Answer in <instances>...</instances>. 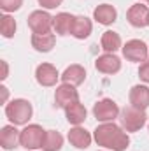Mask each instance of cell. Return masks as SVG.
<instances>
[{"label": "cell", "instance_id": "cell-1", "mask_svg": "<svg viewBox=\"0 0 149 151\" xmlns=\"http://www.w3.org/2000/svg\"><path fill=\"white\" fill-rule=\"evenodd\" d=\"M93 139L98 146H102L109 151H125L130 146L128 132L123 127L116 125L114 121L100 123L93 132Z\"/></svg>", "mask_w": 149, "mask_h": 151}, {"label": "cell", "instance_id": "cell-2", "mask_svg": "<svg viewBox=\"0 0 149 151\" xmlns=\"http://www.w3.org/2000/svg\"><path fill=\"white\" fill-rule=\"evenodd\" d=\"M34 114V107L25 99H14L5 104V116L12 125H27Z\"/></svg>", "mask_w": 149, "mask_h": 151}, {"label": "cell", "instance_id": "cell-3", "mask_svg": "<svg viewBox=\"0 0 149 151\" xmlns=\"http://www.w3.org/2000/svg\"><path fill=\"white\" fill-rule=\"evenodd\" d=\"M119 121L126 132H139L148 123V114H146V111H140L133 106H128V107L121 109Z\"/></svg>", "mask_w": 149, "mask_h": 151}, {"label": "cell", "instance_id": "cell-4", "mask_svg": "<svg viewBox=\"0 0 149 151\" xmlns=\"http://www.w3.org/2000/svg\"><path fill=\"white\" fill-rule=\"evenodd\" d=\"M46 132L40 125H27L23 130H21V135H19V144L25 148V150H39L42 148L44 144V139H46Z\"/></svg>", "mask_w": 149, "mask_h": 151}, {"label": "cell", "instance_id": "cell-5", "mask_svg": "<svg viewBox=\"0 0 149 151\" xmlns=\"http://www.w3.org/2000/svg\"><path fill=\"white\" fill-rule=\"evenodd\" d=\"M119 113H121V109L117 107V104L112 99H102L93 106V116L100 123L114 121L116 118H119Z\"/></svg>", "mask_w": 149, "mask_h": 151}, {"label": "cell", "instance_id": "cell-6", "mask_svg": "<svg viewBox=\"0 0 149 151\" xmlns=\"http://www.w3.org/2000/svg\"><path fill=\"white\" fill-rule=\"evenodd\" d=\"M54 16H51L47 11H34L28 16V27L34 34H47L53 28Z\"/></svg>", "mask_w": 149, "mask_h": 151}, {"label": "cell", "instance_id": "cell-7", "mask_svg": "<svg viewBox=\"0 0 149 151\" xmlns=\"http://www.w3.org/2000/svg\"><path fill=\"white\" fill-rule=\"evenodd\" d=\"M123 56L128 62H146L149 55V47L139 39H132L128 40L123 47Z\"/></svg>", "mask_w": 149, "mask_h": 151}, {"label": "cell", "instance_id": "cell-8", "mask_svg": "<svg viewBox=\"0 0 149 151\" xmlns=\"http://www.w3.org/2000/svg\"><path fill=\"white\" fill-rule=\"evenodd\" d=\"M75 102H79V91L75 90V86L65 84V83L56 86V90H54V104L58 107L67 109L70 104H75Z\"/></svg>", "mask_w": 149, "mask_h": 151}, {"label": "cell", "instance_id": "cell-9", "mask_svg": "<svg viewBox=\"0 0 149 151\" xmlns=\"http://www.w3.org/2000/svg\"><path fill=\"white\" fill-rule=\"evenodd\" d=\"M126 19L132 27L135 28H144V27H149V7L144 5V4H133L128 12H126Z\"/></svg>", "mask_w": 149, "mask_h": 151}, {"label": "cell", "instance_id": "cell-10", "mask_svg": "<svg viewBox=\"0 0 149 151\" xmlns=\"http://www.w3.org/2000/svg\"><path fill=\"white\" fill-rule=\"evenodd\" d=\"M60 77L62 76L58 74L56 67L51 65V63H40L37 69H35V79H37V83L40 86H46V88L54 86Z\"/></svg>", "mask_w": 149, "mask_h": 151}, {"label": "cell", "instance_id": "cell-11", "mask_svg": "<svg viewBox=\"0 0 149 151\" xmlns=\"http://www.w3.org/2000/svg\"><path fill=\"white\" fill-rule=\"evenodd\" d=\"M95 67L102 74H116L121 70V60L114 53H104L97 58Z\"/></svg>", "mask_w": 149, "mask_h": 151}, {"label": "cell", "instance_id": "cell-12", "mask_svg": "<svg viewBox=\"0 0 149 151\" xmlns=\"http://www.w3.org/2000/svg\"><path fill=\"white\" fill-rule=\"evenodd\" d=\"M19 135H21V132L16 128V125L2 127V130H0V146L5 151H11L14 148H18V146H21L19 144Z\"/></svg>", "mask_w": 149, "mask_h": 151}, {"label": "cell", "instance_id": "cell-13", "mask_svg": "<svg viewBox=\"0 0 149 151\" xmlns=\"http://www.w3.org/2000/svg\"><path fill=\"white\" fill-rule=\"evenodd\" d=\"M130 106L146 111L149 107V88L146 84H135L130 90Z\"/></svg>", "mask_w": 149, "mask_h": 151}, {"label": "cell", "instance_id": "cell-14", "mask_svg": "<svg viewBox=\"0 0 149 151\" xmlns=\"http://www.w3.org/2000/svg\"><path fill=\"white\" fill-rule=\"evenodd\" d=\"M74 23H75V16L70 12H60L54 16L53 21V28L58 35H72L74 30Z\"/></svg>", "mask_w": 149, "mask_h": 151}, {"label": "cell", "instance_id": "cell-15", "mask_svg": "<svg viewBox=\"0 0 149 151\" xmlns=\"http://www.w3.org/2000/svg\"><path fill=\"white\" fill-rule=\"evenodd\" d=\"M93 19L97 23H100V25L109 27V25H112L117 19V11H116V7L111 5V4H100L93 11Z\"/></svg>", "mask_w": 149, "mask_h": 151}, {"label": "cell", "instance_id": "cell-16", "mask_svg": "<svg viewBox=\"0 0 149 151\" xmlns=\"http://www.w3.org/2000/svg\"><path fill=\"white\" fill-rule=\"evenodd\" d=\"M91 141H93L91 134H90L88 130H84L81 125L70 128V132H69V142H70L74 148H77V150H86V148H90Z\"/></svg>", "mask_w": 149, "mask_h": 151}, {"label": "cell", "instance_id": "cell-17", "mask_svg": "<svg viewBox=\"0 0 149 151\" xmlns=\"http://www.w3.org/2000/svg\"><path fill=\"white\" fill-rule=\"evenodd\" d=\"M84 79H86V69H84L82 65H77V63L67 67V69L63 70V74H62V83L72 84V86L82 84Z\"/></svg>", "mask_w": 149, "mask_h": 151}, {"label": "cell", "instance_id": "cell-18", "mask_svg": "<svg viewBox=\"0 0 149 151\" xmlns=\"http://www.w3.org/2000/svg\"><path fill=\"white\" fill-rule=\"evenodd\" d=\"M56 37L54 34L47 32V34H34L32 35V47L39 53H49L54 47Z\"/></svg>", "mask_w": 149, "mask_h": 151}, {"label": "cell", "instance_id": "cell-19", "mask_svg": "<svg viewBox=\"0 0 149 151\" xmlns=\"http://www.w3.org/2000/svg\"><path fill=\"white\" fill-rule=\"evenodd\" d=\"M65 116H67V121L74 127H79L81 123H84L86 116H88V111L86 107L81 104V102H75V104H70L67 109H65Z\"/></svg>", "mask_w": 149, "mask_h": 151}, {"label": "cell", "instance_id": "cell-20", "mask_svg": "<svg viewBox=\"0 0 149 151\" xmlns=\"http://www.w3.org/2000/svg\"><path fill=\"white\" fill-rule=\"evenodd\" d=\"M93 32V23L90 18L86 16H75V23H74V30H72V35L79 40H84L91 35Z\"/></svg>", "mask_w": 149, "mask_h": 151}, {"label": "cell", "instance_id": "cell-21", "mask_svg": "<svg viewBox=\"0 0 149 151\" xmlns=\"http://www.w3.org/2000/svg\"><path fill=\"white\" fill-rule=\"evenodd\" d=\"M100 46L105 53H116L117 49L123 47V42H121V37L119 34L112 32V30H107L102 34V39H100Z\"/></svg>", "mask_w": 149, "mask_h": 151}, {"label": "cell", "instance_id": "cell-22", "mask_svg": "<svg viewBox=\"0 0 149 151\" xmlns=\"http://www.w3.org/2000/svg\"><path fill=\"white\" fill-rule=\"evenodd\" d=\"M63 148V137L56 130H47L42 144V151H60Z\"/></svg>", "mask_w": 149, "mask_h": 151}, {"label": "cell", "instance_id": "cell-23", "mask_svg": "<svg viewBox=\"0 0 149 151\" xmlns=\"http://www.w3.org/2000/svg\"><path fill=\"white\" fill-rule=\"evenodd\" d=\"M0 19H2V21H0V32H2V35H4L5 39L14 37V34H16V28H18V25H16V19H14L11 14H4Z\"/></svg>", "mask_w": 149, "mask_h": 151}, {"label": "cell", "instance_id": "cell-24", "mask_svg": "<svg viewBox=\"0 0 149 151\" xmlns=\"http://www.w3.org/2000/svg\"><path fill=\"white\" fill-rule=\"evenodd\" d=\"M21 5H23V0H0V9L7 14L21 9Z\"/></svg>", "mask_w": 149, "mask_h": 151}, {"label": "cell", "instance_id": "cell-25", "mask_svg": "<svg viewBox=\"0 0 149 151\" xmlns=\"http://www.w3.org/2000/svg\"><path fill=\"white\" fill-rule=\"evenodd\" d=\"M139 77H140V81H144L146 84H149V60L140 63V67H139Z\"/></svg>", "mask_w": 149, "mask_h": 151}, {"label": "cell", "instance_id": "cell-26", "mask_svg": "<svg viewBox=\"0 0 149 151\" xmlns=\"http://www.w3.org/2000/svg\"><path fill=\"white\" fill-rule=\"evenodd\" d=\"M39 5H42L44 9H56L63 4V0H37Z\"/></svg>", "mask_w": 149, "mask_h": 151}, {"label": "cell", "instance_id": "cell-27", "mask_svg": "<svg viewBox=\"0 0 149 151\" xmlns=\"http://www.w3.org/2000/svg\"><path fill=\"white\" fill-rule=\"evenodd\" d=\"M7 76H9V65H7L5 60H2V76H0V79L4 81V79H7Z\"/></svg>", "mask_w": 149, "mask_h": 151}, {"label": "cell", "instance_id": "cell-28", "mask_svg": "<svg viewBox=\"0 0 149 151\" xmlns=\"http://www.w3.org/2000/svg\"><path fill=\"white\" fill-rule=\"evenodd\" d=\"M0 90H2V102H4V104H7V97H9L7 88H5V86H0Z\"/></svg>", "mask_w": 149, "mask_h": 151}, {"label": "cell", "instance_id": "cell-29", "mask_svg": "<svg viewBox=\"0 0 149 151\" xmlns=\"http://www.w3.org/2000/svg\"><path fill=\"white\" fill-rule=\"evenodd\" d=\"M148 4H149V0H148Z\"/></svg>", "mask_w": 149, "mask_h": 151}, {"label": "cell", "instance_id": "cell-30", "mask_svg": "<svg viewBox=\"0 0 149 151\" xmlns=\"http://www.w3.org/2000/svg\"><path fill=\"white\" fill-rule=\"evenodd\" d=\"M140 2H142V0H140Z\"/></svg>", "mask_w": 149, "mask_h": 151}]
</instances>
